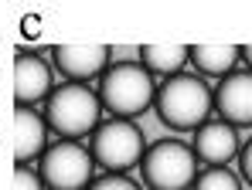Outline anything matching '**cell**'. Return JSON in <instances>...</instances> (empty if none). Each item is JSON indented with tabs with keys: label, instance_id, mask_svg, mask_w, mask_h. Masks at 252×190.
Here are the masks:
<instances>
[{
	"label": "cell",
	"instance_id": "1",
	"mask_svg": "<svg viewBox=\"0 0 252 190\" xmlns=\"http://www.w3.org/2000/svg\"><path fill=\"white\" fill-rule=\"evenodd\" d=\"M154 92H157V81L140 61H116L99 75L95 95L102 112H109V119L133 122L154 106Z\"/></svg>",
	"mask_w": 252,
	"mask_h": 190
},
{
	"label": "cell",
	"instance_id": "2",
	"mask_svg": "<svg viewBox=\"0 0 252 190\" xmlns=\"http://www.w3.org/2000/svg\"><path fill=\"white\" fill-rule=\"evenodd\" d=\"M41 119L55 136L79 143L82 136H92L95 126L102 122V106H99V95L89 85L65 81V85L51 88V95L44 99Z\"/></svg>",
	"mask_w": 252,
	"mask_h": 190
},
{
	"label": "cell",
	"instance_id": "3",
	"mask_svg": "<svg viewBox=\"0 0 252 190\" xmlns=\"http://www.w3.org/2000/svg\"><path fill=\"white\" fill-rule=\"evenodd\" d=\"M154 109L170 129H198L211 115V88L191 72L170 75L154 92Z\"/></svg>",
	"mask_w": 252,
	"mask_h": 190
},
{
	"label": "cell",
	"instance_id": "4",
	"mask_svg": "<svg viewBox=\"0 0 252 190\" xmlns=\"http://www.w3.org/2000/svg\"><path fill=\"white\" fill-rule=\"evenodd\" d=\"M143 153H147V139H143L140 126L126 122V119L99 122L92 133V143H89L92 163L102 166L106 173H126V170L140 166Z\"/></svg>",
	"mask_w": 252,
	"mask_h": 190
},
{
	"label": "cell",
	"instance_id": "5",
	"mask_svg": "<svg viewBox=\"0 0 252 190\" xmlns=\"http://www.w3.org/2000/svg\"><path fill=\"white\" fill-rule=\"evenodd\" d=\"M140 173L150 190H191L194 177H198V160L188 143L160 139L143 153Z\"/></svg>",
	"mask_w": 252,
	"mask_h": 190
},
{
	"label": "cell",
	"instance_id": "6",
	"mask_svg": "<svg viewBox=\"0 0 252 190\" xmlns=\"http://www.w3.org/2000/svg\"><path fill=\"white\" fill-rule=\"evenodd\" d=\"M92 170H95V163L82 143L62 139L41 153L38 177L51 190H85L92 184Z\"/></svg>",
	"mask_w": 252,
	"mask_h": 190
},
{
	"label": "cell",
	"instance_id": "7",
	"mask_svg": "<svg viewBox=\"0 0 252 190\" xmlns=\"http://www.w3.org/2000/svg\"><path fill=\"white\" fill-rule=\"evenodd\" d=\"M211 109L232 129L252 126V72L235 68L232 75L218 78V85L211 92Z\"/></svg>",
	"mask_w": 252,
	"mask_h": 190
},
{
	"label": "cell",
	"instance_id": "8",
	"mask_svg": "<svg viewBox=\"0 0 252 190\" xmlns=\"http://www.w3.org/2000/svg\"><path fill=\"white\" fill-rule=\"evenodd\" d=\"M51 61L58 75H65L75 85H89L109 68V48L106 44H58L51 51Z\"/></svg>",
	"mask_w": 252,
	"mask_h": 190
},
{
	"label": "cell",
	"instance_id": "9",
	"mask_svg": "<svg viewBox=\"0 0 252 190\" xmlns=\"http://www.w3.org/2000/svg\"><path fill=\"white\" fill-rule=\"evenodd\" d=\"M51 88H55V68L31 51H17V58H14V99H17V106L34 109V102L48 99Z\"/></svg>",
	"mask_w": 252,
	"mask_h": 190
},
{
	"label": "cell",
	"instance_id": "10",
	"mask_svg": "<svg viewBox=\"0 0 252 190\" xmlns=\"http://www.w3.org/2000/svg\"><path fill=\"white\" fill-rule=\"evenodd\" d=\"M188 146H191L198 163H205V166H225L228 160L239 156V146L242 143H239V133L228 122L208 119V122H201L194 129V143H188Z\"/></svg>",
	"mask_w": 252,
	"mask_h": 190
},
{
	"label": "cell",
	"instance_id": "11",
	"mask_svg": "<svg viewBox=\"0 0 252 190\" xmlns=\"http://www.w3.org/2000/svg\"><path fill=\"white\" fill-rule=\"evenodd\" d=\"M48 150V126L41 112H34L31 106H17L14 109V160L17 166H28V160L41 156Z\"/></svg>",
	"mask_w": 252,
	"mask_h": 190
},
{
	"label": "cell",
	"instance_id": "12",
	"mask_svg": "<svg viewBox=\"0 0 252 190\" xmlns=\"http://www.w3.org/2000/svg\"><path fill=\"white\" fill-rule=\"evenodd\" d=\"M188 61L208 78H225L232 75L242 61V48L239 44H194L188 51Z\"/></svg>",
	"mask_w": 252,
	"mask_h": 190
},
{
	"label": "cell",
	"instance_id": "13",
	"mask_svg": "<svg viewBox=\"0 0 252 190\" xmlns=\"http://www.w3.org/2000/svg\"><path fill=\"white\" fill-rule=\"evenodd\" d=\"M188 44H143L140 48V65L154 75H181L184 68H188Z\"/></svg>",
	"mask_w": 252,
	"mask_h": 190
},
{
	"label": "cell",
	"instance_id": "14",
	"mask_svg": "<svg viewBox=\"0 0 252 190\" xmlns=\"http://www.w3.org/2000/svg\"><path fill=\"white\" fill-rule=\"evenodd\" d=\"M191 190H242V180L235 173H228L225 166H208L205 173L194 177Z\"/></svg>",
	"mask_w": 252,
	"mask_h": 190
},
{
	"label": "cell",
	"instance_id": "15",
	"mask_svg": "<svg viewBox=\"0 0 252 190\" xmlns=\"http://www.w3.org/2000/svg\"><path fill=\"white\" fill-rule=\"evenodd\" d=\"M85 190H143V187L126 173H106V177H92V184Z\"/></svg>",
	"mask_w": 252,
	"mask_h": 190
},
{
	"label": "cell",
	"instance_id": "16",
	"mask_svg": "<svg viewBox=\"0 0 252 190\" xmlns=\"http://www.w3.org/2000/svg\"><path fill=\"white\" fill-rule=\"evenodd\" d=\"M14 190H44V184H41V177H38L34 170L17 166V170H14Z\"/></svg>",
	"mask_w": 252,
	"mask_h": 190
},
{
	"label": "cell",
	"instance_id": "17",
	"mask_svg": "<svg viewBox=\"0 0 252 190\" xmlns=\"http://www.w3.org/2000/svg\"><path fill=\"white\" fill-rule=\"evenodd\" d=\"M239 170H242V177L249 180V187H252V136L246 146H239Z\"/></svg>",
	"mask_w": 252,
	"mask_h": 190
},
{
	"label": "cell",
	"instance_id": "18",
	"mask_svg": "<svg viewBox=\"0 0 252 190\" xmlns=\"http://www.w3.org/2000/svg\"><path fill=\"white\" fill-rule=\"evenodd\" d=\"M242 61H246V72H252V44L242 48Z\"/></svg>",
	"mask_w": 252,
	"mask_h": 190
}]
</instances>
